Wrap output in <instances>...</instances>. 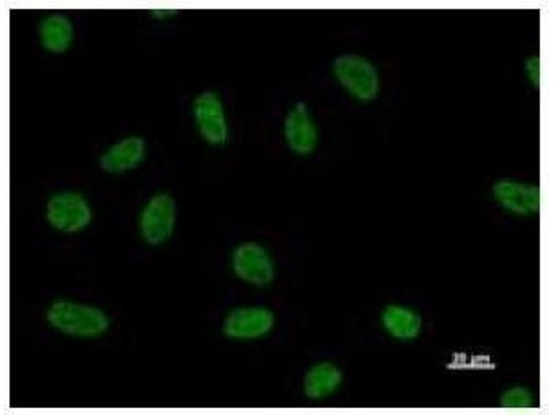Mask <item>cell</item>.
I'll return each instance as SVG.
<instances>
[{
	"label": "cell",
	"instance_id": "cell-4",
	"mask_svg": "<svg viewBox=\"0 0 553 415\" xmlns=\"http://www.w3.org/2000/svg\"><path fill=\"white\" fill-rule=\"evenodd\" d=\"M229 265L238 279L256 288L270 284L276 274L271 252L257 241L245 240L236 243L230 253Z\"/></svg>",
	"mask_w": 553,
	"mask_h": 415
},
{
	"label": "cell",
	"instance_id": "cell-10",
	"mask_svg": "<svg viewBox=\"0 0 553 415\" xmlns=\"http://www.w3.org/2000/svg\"><path fill=\"white\" fill-rule=\"evenodd\" d=\"M379 322L385 333L399 340H409L415 338L421 328L418 313L409 307L400 304H390L381 312Z\"/></svg>",
	"mask_w": 553,
	"mask_h": 415
},
{
	"label": "cell",
	"instance_id": "cell-11",
	"mask_svg": "<svg viewBox=\"0 0 553 415\" xmlns=\"http://www.w3.org/2000/svg\"><path fill=\"white\" fill-rule=\"evenodd\" d=\"M39 35L41 43L46 49L59 52L66 49L71 42L73 27L67 18L54 15L42 21Z\"/></svg>",
	"mask_w": 553,
	"mask_h": 415
},
{
	"label": "cell",
	"instance_id": "cell-3",
	"mask_svg": "<svg viewBox=\"0 0 553 415\" xmlns=\"http://www.w3.org/2000/svg\"><path fill=\"white\" fill-rule=\"evenodd\" d=\"M44 214L48 224L64 234H75L85 230L93 219V208L81 192L63 189L47 199Z\"/></svg>",
	"mask_w": 553,
	"mask_h": 415
},
{
	"label": "cell",
	"instance_id": "cell-2",
	"mask_svg": "<svg viewBox=\"0 0 553 415\" xmlns=\"http://www.w3.org/2000/svg\"><path fill=\"white\" fill-rule=\"evenodd\" d=\"M177 220V203L173 195L167 191H156L148 197L139 212V235L146 245L161 246L174 234Z\"/></svg>",
	"mask_w": 553,
	"mask_h": 415
},
{
	"label": "cell",
	"instance_id": "cell-5",
	"mask_svg": "<svg viewBox=\"0 0 553 415\" xmlns=\"http://www.w3.org/2000/svg\"><path fill=\"white\" fill-rule=\"evenodd\" d=\"M191 116L198 136L207 145L221 147L228 142L230 125L218 93L206 90L196 95L191 103Z\"/></svg>",
	"mask_w": 553,
	"mask_h": 415
},
{
	"label": "cell",
	"instance_id": "cell-9",
	"mask_svg": "<svg viewBox=\"0 0 553 415\" xmlns=\"http://www.w3.org/2000/svg\"><path fill=\"white\" fill-rule=\"evenodd\" d=\"M343 374L330 361H320L311 365L305 373L303 391L310 399L318 400L334 394L341 387Z\"/></svg>",
	"mask_w": 553,
	"mask_h": 415
},
{
	"label": "cell",
	"instance_id": "cell-7",
	"mask_svg": "<svg viewBox=\"0 0 553 415\" xmlns=\"http://www.w3.org/2000/svg\"><path fill=\"white\" fill-rule=\"evenodd\" d=\"M275 317L268 308L259 305L236 307L225 316L223 328L225 334L236 340H252L269 334Z\"/></svg>",
	"mask_w": 553,
	"mask_h": 415
},
{
	"label": "cell",
	"instance_id": "cell-8",
	"mask_svg": "<svg viewBox=\"0 0 553 415\" xmlns=\"http://www.w3.org/2000/svg\"><path fill=\"white\" fill-rule=\"evenodd\" d=\"M147 154L145 140L139 136H129L106 148L100 156L99 165L108 174H122L142 165Z\"/></svg>",
	"mask_w": 553,
	"mask_h": 415
},
{
	"label": "cell",
	"instance_id": "cell-13",
	"mask_svg": "<svg viewBox=\"0 0 553 415\" xmlns=\"http://www.w3.org/2000/svg\"><path fill=\"white\" fill-rule=\"evenodd\" d=\"M528 396L525 391L517 390L509 392L506 396L505 402L509 406L526 405Z\"/></svg>",
	"mask_w": 553,
	"mask_h": 415
},
{
	"label": "cell",
	"instance_id": "cell-12",
	"mask_svg": "<svg viewBox=\"0 0 553 415\" xmlns=\"http://www.w3.org/2000/svg\"><path fill=\"white\" fill-rule=\"evenodd\" d=\"M496 194L499 203L513 211L525 212L536 207V192L529 185L501 184L497 187Z\"/></svg>",
	"mask_w": 553,
	"mask_h": 415
},
{
	"label": "cell",
	"instance_id": "cell-14",
	"mask_svg": "<svg viewBox=\"0 0 553 415\" xmlns=\"http://www.w3.org/2000/svg\"><path fill=\"white\" fill-rule=\"evenodd\" d=\"M156 16L160 19H168L176 14V10L171 9H160L156 10Z\"/></svg>",
	"mask_w": 553,
	"mask_h": 415
},
{
	"label": "cell",
	"instance_id": "cell-6",
	"mask_svg": "<svg viewBox=\"0 0 553 415\" xmlns=\"http://www.w3.org/2000/svg\"><path fill=\"white\" fill-rule=\"evenodd\" d=\"M282 134L285 145L294 154L306 157L319 145V131L310 107L298 101L287 110L283 120Z\"/></svg>",
	"mask_w": 553,
	"mask_h": 415
},
{
	"label": "cell",
	"instance_id": "cell-1",
	"mask_svg": "<svg viewBox=\"0 0 553 415\" xmlns=\"http://www.w3.org/2000/svg\"><path fill=\"white\" fill-rule=\"evenodd\" d=\"M332 76L352 99L368 103L377 98L382 86L379 71L376 64L365 55L344 53L331 63Z\"/></svg>",
	"mask_w": 553,
	"mask_h": 415
}]
</instances>
